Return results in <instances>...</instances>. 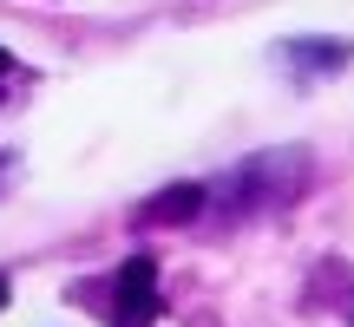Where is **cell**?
<instances>
[{"instance_id":"obj_5","label":"cell","mask_w":354,"mask_h":327,"mask_svg":"<svg viewBox=\"0 0 354 327\" xmlns=\"http://www.w3.org/2000/svg\"><path fill=\"white\" fill-rule=\"evenodd\" d=\"M0 308H7V275H0Z\"/></svg>"},{"instance_id":"obj_3","label":"cell","mask_w":354,"mask_h":327,"mask_svg":"<svg viewBox=\"0 0 354 327\" xmlns=\"http://www.w3.org/2000/svg\"><path fill=\"white\" fill-rule=\"evenodd\" d=\"M282 59H322V66H342V59H348V46H328V39H322V46H289ZM322 66H315V72H322Z\"/></svg>"},{"instance_id":"obj_2","label":"cell","mask_w":354,"mask_h":327,"mask_svg":"<svg viewBox=\"0 0 354 327\" xmlns=\"http://www.w3.org/2000/svg\"><path fill=\"white\" fill-rule=\"evenodd\" d=\"M197 203H203V190H197V184H177V190H165V197H158L145 216H197Z\"/></svg>"},{"instance_id":"obj_4","label":"cell","mask_w":354,"mask_h":327,"mask_svg":"<svg viewBox=\"0 0 354 327\" xmlns=\"http://www.w3.org/2000/svg\"><path fill=\"white\" fill-rule=\"evenodd\" d=\"M7 72H13V52H0V79H7Z\"/></svg>"},{"instance_id":"obj_1","label":"cell","mask_w":354,"mask_h":327,"mask_svg":"<svg viewBox=\"0 0 354 327\" xmlns=\"http://www.w3.org/2000/svg\"><path fill=\"white\" fill-rule=\"evenodd\" d=\"M112 295H118L112 301V327H151L158 308H165L158 301V262L151 255H131V262L112 275Z\"/></svg>"}]
</instances>
